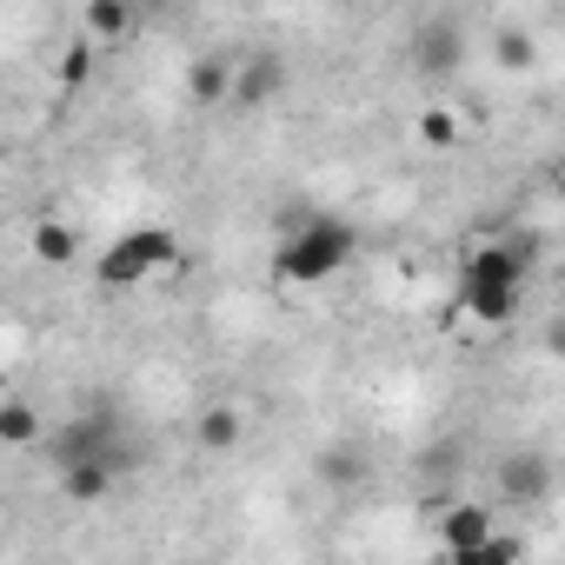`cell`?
<instances>
[{"instance_id": "1", "label": "cell", "mask_w": 565, "mask_h": 565, "mask_svg": "<svg viewBox=\"0 0 565 565\" xmlns=\"http://www.w3.org/2000/svg\"><path fill=\"white\" fill-rule=\"evenodd\" d=\"M532 233H519V239H486V246H472L466 253V266H459V307L479 320V327H505L512 313H519V300H525V279H532Z\"/></svg>"}, {"instance_id": "2", "label": "cell", "mask_w": 565, "mask_h": 565, "mask_svg": "<svg viewBox=\"0 0 565 565\" xmlns=\"http://www.w3.org/2000/svg\"><path fill=\"white\" fill-rule=\"evenodd\" d=\"M353 253H360L353 220H340V213H287L279 246H273V279L279 287H327L340 266H353Z\"/></svg>"}, {"instance_id": "3", "label": "cell", "mask_w": 565, "mask_h": 565, "mask_svg": "<svg viewBox=\"0 0 565 565\" xmlns=\"http://www.w3.org/2000/svg\"><path fill=\"white\" fill-rule=\"evenodd\" d=\"M173 266H180V233L173 226H127L120 239L100 246L94 279L107 294H127V287H140V279H153V273H173Z\"/></svg>"}, {"instance_id": "4", "label": "cell", "mask_w": 565, "mask_h": 565, "mask_svg": "<svg viewBox=\"0 0 565 565\" xmlns=\"http://www.w3.org/2000/svg\"><path fill=\"white\" fill-rule=\"evenodd\" d=\"M47 452H54V466L61 472H74V466H114V472H127L134 466V446H127V433L114 426V413H74V419H61L47 439H41Z\"/></svg>"}, {"instance_id": "5", "label": "cell", "mask_w": 565, "mask_h": 565, "mask_svg": "<svg viewBox=\"0 0 565 565\" xmlns=\"http://www.w3.org/2000/svg\"><path fill=\"white\" fill-rule=\"evenodd\" d=\"M499 525H492V512L479 505V499H459V505H446L439 512V545H446V558L452 552H472V545H486Z\"/></svg>"}, {"instance_id": "6", "label": "cell", "mask_w": 565, "mask_h": 565, "mask_svg": "<svg viewBox=\"0 0 565 565\" xmlns=\"http://www.w3.org/2000/svg\"><path fill=\"white\" fill-rule=\"evenodd\" d=\"M279 87H287V67H279L273 54H253L246 67H233V87H226V100H233V107H266Z\"/></svg>"}, {"instance_id": "7", "label": "cell", "mask_w": 565, "mask_h": 565, "mask_svg": "<svg viewBox=\"0 0 565 565\" xmlns=\"http://www.w3.org/2000/svg\"><path fill=\"white\" fill-rule=\"evenodd\" d=\"M499 486H505V499L539 505V499L552 492V459H545V452H512V459L499 466Z\"/></svg>"}, {"instance_id": "8", "label": "cell", "mask_w": 565, "mask_h": 565, "mask_svg": "<svg viewBox=\"0 0 565 565\" xmlns=\"http://www.w3.org/2000/svg\"><path fill=\"white\" fill-rule=\"evenodd\" d=\"M459 54H466L459 21H446V14H439V21H426V28H419V67H426V74H452V67H459Z\"/></svg>"}, {"instance_id": "9", "label": "cell", "mask_w": 565, "mask_h": 565, "mask_svg": "<svg viewBox=\"0 0 565 565\" xmlns=\"http://www.w3.org/2000/svg\"><path fill=\"white\" fill-rule=\"evenodd\" d=\"M193 439H200L206 452H233V446L246 439V413H239V406H206V413L193 419Z\"/></svg>"}, {"instance_id": "10", "label": "cell", "mask_w": 565, "mask_h": 565, "mask_svg": "<svg viewBox=\"0 0 565 565\" xmlns=\"http://www.w3.org/2000/svg\"><path fill=\"white\" fill-rule=\"evenodd\" d=\"M47 439V419L34 399H0V446H41Z\"/></svg>"}, {"instance_id": "11", "label": "cell", "mask_w": 565, "mask_h": 565, "mask_svg": "<svg viewBox=\"0 0 565 565\" xmlns=\"http://www.w3.org/2000/svg\"><path fill=\"white\" fill-rule=\"evenodd\" d=\"M34 259H41V266H74V259H81V233H74L67 220H54V213L34 220Z\"/></svg>"}, {"instance_id": "12", "label": "cell", "mask_w": 565, "mask_h": 565, "mask_svg": "<svg viewBox=\"0 0 565 565\" xmlns=\"http://www.w3.org/2000/svg\"><path fill=\"white\" fill-rule=\"evenodd\" d=\"M226 87H233V67H226L220 54H206V61H193V67H186V94H193L200 107H220V100H226Z\"/></svg>"}, {"instance_id": "13", "label": "cell", "mask_w": 565, "mask_h": 565, "mask_svg": "<svg viewBox=\"0 0 565 565\" xmlns=\"http://www.w3.org/2000/svg\"><path fill=\"white\" fill-rule=\"evenodd\" d=\"M114 486H120V472H114V466H74V472H61V492H67L74 505H100Z\"/></svg>"}, {"instance_id": "14", "label": "cell", "mask_w": 565, "mask_h": 565, "mask_svg": "<svg viewBox=\"0 0 565 565\" xmlns=\"http://www.w3.org/2000/svg\"><path fill=\"white\" fill-rule=\"evenodd\" d=\"M81 28H87V41H120L134 28V8H120V0H87Z\"/></svg>"}, {"instance_id": "15", "label": "cell", "mask_w": 565, "mask_h": 565, "mask_svg": "<svg viewBox=\"0 0 565 565\" xmlns=\"http://www.w3.org/2000/svg\"><path fill=\"white\" fill-rule=\"evenodd\" d=\"M525 558V545L512 539V532H492L486 545H472V552H452L446 565H519Z\"/></svg>"}, {"instance_id": "16", "label": "cell", "mask_w": 565, "mask_h": 565, "mask_svg": "<svg viewBox=\"0 0 565 565\" xmlns=\"http://www.w3.org/2000/svg\"><path fill=\"white\" fill-rule=\"evenodd\" d=\"M419 140H426L433 153L459 147V114H452V107H426V114H419Z\"/></svg>"}, {"instance_id": "17", "label": "cell", "mask_w": 565, "mask_h": 565, "mask_svg": "<svg viewBox=\"0 0 565 565\" xmlns=\"http://www.w3.org/2000/svg\"><path fill=\"white\" fill-rule=\"evenodd\" d=\"M87 74H94V47H87V41H74V47L61 54V87H81Z\"/></svg>"}, {"instance_id": "18", "label": "cell", "mask_w": 565, "mask_h": 565, "mask_svg": "<svg viewBox=\"0 0 565 565\" xmlns=\"http://www.w3.org/2000/svg\"><path fill=\"white\" fill-rule=\"evenodd\" d=\"M499 61L505 67H532V41L525 34H499Z\"/></svg>"}]
</instances>
